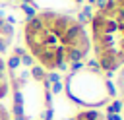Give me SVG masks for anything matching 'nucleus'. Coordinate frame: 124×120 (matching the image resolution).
Here are the masks:
<instances>
[{"mask_svg":"<svg viewBox=\"0 0 124 120\" xmlns=\"http://www.w3.org/2000/svg\"><path fill=\"white\" fill-rule=\"evenodd\" d=\"M70 120H107V118H105L103 112H99V110H95V108H87V110L76 112L74 118H70Z\"/></svg>","mask_w":124,"mask_h":120,"instance_id":"4","label":"nucleus"},{"mask_svg":"<svg viewBox=\"0 0 124 120\" xmlns=\"http://www.w3.org/2000/svg\"><path fill=\"white\" fill-rule=\"evenodd\" d=\"M105 118H107V120H122V116H120V114H107Z\"/></svg>","mask_w":124,"mask_h":120,"instance_id":"11","label":"nucleus"},{"mask_svg":"<svg viewBox=\"0 0 124 120\" xmlns=\"http://www.w3.org/2000/svg\"><path fill=\"white\" fill-rule=\"evenodd\" d=\"M62 87H64V85H62V81L52 83V91H54V93H60V91H62Z\"/></svg>","mask_w":124,"mask_h":120,"instance_id":"10","label":"nucleus"},{"mask_svg":"<svg viewBox=\"0 0 124 120\" xmlns=\"http://www.w3.org/2000/svg\"><path fill=\"white\" fill-rule=\"evenodd\" d=\"M29 72H31V77L37 79V81H45V77H46V70H45L43 66H35V64H33Z\"/></svg>","mask_w":124,"mask_h":120,"instance_id":"5","label":"nucleus"},{"mask_svg":"<svg viewBox=\"0 0 124 120\" xmlns=\"http://www.w3.org/2000/svg\"><path fill=\"white\" fill-rule=\"evenodd\" d=\"M91 43L101 72L108 74L124 66V19L105 10H95L89 17Z\"/></svg>","mask_w":124,"mask_h":120,"instance_id":"2","label":"nucleus"},{"mask_svg":"<svg viewBox=\"0 0 124 120\" xmlns=\"http://www.w3.org/2000/svg\"><path fill=\"white\" fill-rule=\"evenodd\" d=\"M66 95L81 106H103L108 97H114L116 91L103 72H91L85 66L78 72H72L64 83Z\"/></svg>","mask_w":124,"mask_h":120,"instance_id":"3","label":"nucleus"},{"mask_svg":"<svg viewBox=\"0 0 124 120\" xmlns=\"http://www.w3.org/2000/svg\"><path fill=\"white\" fill-rule=\"evenodd\" d=\"M21 10H23V12H25L29 17H33V15H35V10H33L29 4H21Z\"/></svg>","mask_w":124,"mask_h":120,"instance_id":"9","label":"nucleus"},{"mask_svg":"<svg viewBox=\"0 0 124 120\" xmlns=\"http://www.w3.org/2000/svg\"><path fill=\"white\" fill-rule=\"evenodd\" d=\"M19 64H21V62H19V56H14V54H12L10 60H8V68H10V70H16V68H19Z\"/></svg>","mask_w":124,"mask_h":120,"instance_id":"7","label":"nucleus"},{"mask_svg":"<svg viewBox=\"0 0 124 120\" xmlns=\"http://www.w3.org/2000/svg\"><path fill=\"white\" fill-rule=\"evenodd\" d=\"M19 62H21L23 66H27V68H31V66H33V56H29V54L25 52V54H23V56L19 58Z\"/></svg>","mask_w":124,"mask_h":120,"instance_id":"8","label":"nucleus"},{"mask_svg":"<svg viewBox=\"0 0 124 120\" xmlns=\"http://www.w3.org/2000/svg\"><path fill=\"white\" fill-rule=\"evenodd\" d=\"M122 110V101H114L107 106V114H118Z\"/></svg>","mask_w":124,"mask_h":120,"instance_id":"6","label":"nucleus"},{"mask_svg":"<svg viewBox=\"0 0 124 120\" xmlns=\"http://www.w3.org/2000/svg\"><path fill=\"white\" fill-rule=\"evenodd\" d=\"M25 46L46 72L66 70L68 64L83 62L91 48L85 27L62 12H41L27 17L23 27Z\"/></svg>","mask_w":124,"mask_h":120,"instance_id":"1","label":"nucleus"}]
</instances>
